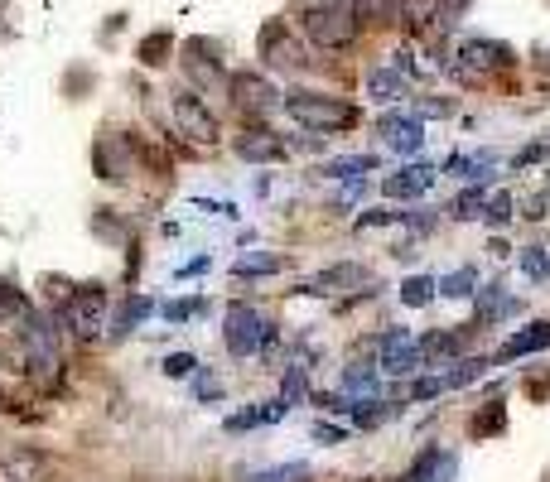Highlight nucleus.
<instances>
[{
  "label": "nucleus",
  "instance_id": "nucleus-16",
  "mask_svg": "<svg viewBox=\"0 0 550 482\" xmlns=\"http://www.w3.org/2000/svg\"><path fill=\"white\" fill-rule=\"evenodd\" d=\"M155 309H160V304H155L150 295H126L121 299V309H116V319H111V338H131Z\"/></svg>",
  "mask_w": 550,
  "mask_h": 482
},
{
  "label": "nucleus",
  "instance_id": "nucleus-15",
  "mask_svg": "<svg viewBox=\"0 0 550 482\" xmlns=\"http://www.w3.org/2000/svg\"><path fill=\"white\" fill-rule=\"evenodd\" d=\"M550 348V319L541 323H526V328H517L502 348H497L493 362H517V357H531V352H546Z\"/></svg>",
  "mask_w": 550,
  "mask_h": 482
},
{
  "label": "nucleus",
  "instance_id": "nucleus-30",
  "mask_svg": "<svg viewBox=\"0 0 550 482\" xmlns=\"http://www.w3.org/2000/svg\"><path fill=\"white\" fill-rule=\"evenodd\" d=\"M160 314H165L169 323H189L193 314H208V299H169V304H160Z\"/></svg>",
  "mask_w": 550,
  "mask_h": 482
},
{
  "label": "nucleus",
  "instance_id": "nucleus-18",
  "mask_svg": "<svg viewBox=\"0 0 550 482\" xmlns=\"http://www.w3.org/2000/svg\"><path fill=\"white\" fill-rule=\"evenodd\" d=\"M285 401H266V405H247V410H237V415H227V434H247V429H261V425H275V420H285Z\"/></svg>",
  "mask_w": 550,
  "mask_h": 482
},
{
  "label": "nucleus",
  "instance_id": "nucleus-34",
  "mask_svg": "<svg viewBox=\"0 0 550 482\" xmlns=\"http://www.w3.org/2000/svg\"><path fill=\"white\" fill-rule=\"evenodd\" d=\"M92 232H97V237H107V241H126V222H116V208H97Z\"/></svg>",
  "mask_w": 550,
  "mask_h": 482
},
{
  "label": "nucleus",
  "instance_id": "nucleus-41",
  "mask_svg": "<svg viewBox=\"0 0 550 482\" xmlns=\"http://www.w3.org/2000/svg\"><path fill=\"white\" fill-rule=\"evenodd\" d=\"M415 116H420V121H425V116H454V102H420Z\"/></svg>",
  "mask_w": 550,
  "mask_h": 482
},
{
  "label": "nucleus",
  "instance_id": "nucleus-8",
  "mask_svg": "<svg viewBox=\"0 0 550 482\" xmlns=\"http://www.w3.org/2000/svg\"><path fill=\"white\" fill-rule=\"evenodd\" d=\"M261 58H266L271 68H280V73H309V68H314L309 54H304V44L280 25V20H271V25L261 29Z\"/></svg>",
  "mask_w": 550,
  "mask_h": 482
},
{
  "label": "nucleus",
  "instance_id": "nucleus-2",
  "mask_svg": "<svg viewBox=\"0 0 550 482\" xmlns=\"http://www.w3.org/2000/svg\"><path fill=\"white\" fill-rule=\"evenodd\" d=\"M358 5L353 0H314V5H304V34L314 39V49H348L353 39H358Z\"/></svg>",
  "mask_w": 550,
  "mask_h": 482
},
{
  "label": "nucleus",
  "instance_id": "nucleus-1",
  "mask_svg": "<svg viewBox=\"0 0 550 482\" xmlns=\"http://www.w3.org/2000/svg\"><path fill=\"white\" fill-rule=\"evenodd\" d=\"M280 107L295 116V126L304 131H348V126H358V107L353 102H343V97H333V92H309V87H295V92H285V102Z\"/></svg>",
  "mask_w": 550,
  "mask_h": 482
},
{
  "label": "nucleus",
  "instance_id": "nucleus-40",
  "mask_svg": "<svg viewBox=\"0 0 550 482\" xmlns=\"http://www.w3.org/2000/svg\"><path fill=\"white\" fill-rule=\"evenodd\" d=\"M314 439H319V444H343V439H348V429H343V425H314Z\"/></svg>",
  "mask_w": 550,
  "mask_h": 482
},
{
  "label": "nucleus",
  "instance_id": "nucleus-23",
  "mask_svg": "<svg viewBox=\"0 0 550 482\" xmlns=\"http://www.w3.org/2000/svg\"><path fill=\"white\" fill-rule=\"evenodd\" d=\"M440 295V280H430V275H406L401 280V304L406 309H425V304H435Z\"/></svg>",
  "mask_w": 550,
  "mask_h": 482
},
{
  "label": "nucleus",
  "instance_id": "nucleus-32",
  "mask_svg": "<svg viewBox=\"0 0 550 482\" xmlns=\"http://www.w3.org/2000/svg\"><path fill=\"white\" fill-rule=\"evenodd\" d=\"M193 396L198 401H222V376L213 367H198L193 372Z\"/></svg>",
  "mask_w": 550,
  "mask_h": 482
},
{
  "label": "nucleus",
  "instance_id": "nucleus-4",
  "mask_svg": "<svg viewBox=\"0 0 550 482\" xmlns=\"http://www.w3.org/2000/svg\"><path fill=\"white\" fill-rule=\"evenodd\" d=\"M275 338V323L261 314V309H251V304H232L227 309V319H222V343L232 357H261L266 343Z\"/></svg>",
  "mask_w": 550,
  "mask_h": 482
},
{
  "label": "nucleus",
  "instance_id": "nucleus-26",
  "mask_svg": "<svg viewBox=\"0 0 550 482\" xmlns=\"http://www.w3.org/2000/svg\"><path fill=\"white\" fill-rule=\"evenodd\" d=\"M493 367V357H464V362H454V372H444V391H459V386H468V381H478V376Z\"/></svg>",
  "mask_w": 550,
  "mask_h": 482
},
{
  "label": "nucleus",
  "instance_id": "nucleus-6",
  "mask_svg": "<svg viewBox=\"0 0 550 482\" xmlns=\"http://www.w3.org/2000/svg\"><path fill=\"white\" fill-rule=\"evenodd\" d=\"M169 111H174L179 135H189L193 145H213V140H218V116L208 111V102H203L193 87H174V92H169Z\"/></svg>",
  "mask_w": 550,
  "mask_h": 482
},
{
  "label": "nucleus",
  "instance_id": "nucleus-5",
  "mask_svg": "<svg viewBox=\"0 0 550 482\" xmlns=\"http://www.w3.org/2000/svg\"><path fill=\"white\" fill-rule=\"evenodd\" d=\"M92 169H97V179H107V184H126L140 169V140L126 131L97 135V145H92Z\"/></svg>",
  "mask_w": 550,
  "mask_h": 482
},
{
  "label": "nucleus",
  "instance_id": "nucleus-38",
  "mask_svg": "<svg viewBox=\"0 0 550 482\" xmlns=\"http://www.w3.org/2000/svg\"><path fill=\"white\" fill-rule=\"evenodd\" d=\"M386 222H401V213H391V208H367L358 217V232H372V227H386Z\"/></svg>",
  "mask_w": 550,
  "mask_h": 482
},
{
  "label": "nucleus",
  "instance_id": "nucleus-36",
  "mask_svg": "<svg viewBox=\"0 0 550 482\" xmlns=\"http://www.w3.org/2000/svg\"><path fill=\"white\" fill-rule=\"evenodd\" d=\"M169 44H174L169 34H150V39L140 44V58H145L150 68H160V63H165V54H169Z\"/></svg>",
  "mask_w": 550,
  "mask_h": 482
},
{
  "label": "nucleus",
  "instance_id": "nucleus-13",
  "mask_svg": "<svg viewBox=\"0 0 550 482\" xmlns=\"http://www.w3.org/2000/svg\"><path fill=\"white\" fill-rule=\"evenodd\" d=\"M348 285L367 290V270L353 266V261H348V266H329V270H319L314 280H304V285H300V295H343ZM372 285H377V280H372Z\"/></svg>",
  "mask_w": 550,
  "mask_h": 482
},
{
  "label": "nucleus",
  "instance_id": "nucleus-39",
  "mask_svg": "<svg viewBox=\"0 0 550 482\" xmlns=\"http://www.w3.org/2000/svg\"><path fill=\"white\" fill-rule=\"evenodd\" d=\"M522 208H526V217H531V222H541V217H546V208H550V193H531Z\"/></svg>",
  "mask_w": 550,
  "mask_h": 482
},
{
  "label": "nucleus",
  "instance_id": "nucleus-11",
  "mask_svg": "<svg viewBox=\"0 0 550 482\" xmlns=\"http://www.w3.org/2000/svg\"><path fill=\"white\" fill-rule=\"evenodd\" d=\"M377 135H386L401 155H415V150L425 145V126H420V116H406V111H382V116H377Z\"/></svg>",
  "mask_w": 550,
  "mask_h": 482
},
{
  "label": "nucleus",
  "instance_id": "nucleus-7",
  "mask_svg": "<svg viewBox=\"0 0 550 482\" xmlns=\"http://www.w3.org/2000/svg\"><path fill=\"white\" fill-rule=\"evenodd\" d=\"M377 367H382L386 376H411L425 367V352H420V338H415L411 328H386V333H377Z\"/></svg>",
  "mask_w": 550,
  "mask_h": 482
},
{
  "label": "nucleus",
  "instance_id": "nucleus-19",
  "mask_svg": "<svg viewBox=\"0 0 550 482\" xmlns=\"http://www.w3.org/2000/svg\"><path fill=\"white\" fill-rule=\"evenodd\" d=\"M478 314H483V323H507L522 314V299L507 295L502 285H488V290L478 295Z\"/></svg>",
  "mask_w": 550,
  "mask_h": 482
},
{
  "label": "nucleus",
  "instance_id": "nucleus-10",
  "mask_svg": "<svg viewBox=\"0 0 550 482\" xmlns=\"http://www.w3.org/2000/svg\"><path fill=\"white\" fill-rule=\"evenodd\" d=\"M454 473H459V454L444 449V444H425L411 458V468H406L401 482H454Z\"/></svg>",
  "mask_w": 550,
  "mask_h": 482
},
{
  "label": "nucleus",
  "instance_id": "nucleus-21",
  "mask_svg": "<svg viewBox=\"0 0 550 482\" xmlns=\"http://www.w3.org/2000/svg\"><path fill=\"white\" fill-rule=\"evenodd\" d=\"M367 92H372V102H401L406 97V73L401 68H372Z\"/></svg>",
  "mask_w": 550,
  "mask_h": 482
},
{
  "label": "nucleus",
  "instance_id": "nucleus-24",
  "mask_svg": "<svg viewBox=\"0 0 550 482\" xmlns=\"http://www.w3.org/2000/svg\"><path fill=\"white\" fill-rule=\"evenodd\" d=\"M304 396H309V367L290 357V367H285V376H280V401H285V405H300Z\"/></svg>",
  "mask_w": 550,
  "mask_h": 482
},
{
  "label": "nucleus",
  "instance_id": "nucleus-3",
  "mask_svg": "<svg viewBox=\"0 0 550 482\" xmlns=\"http://www.w3.org/2000/svg\"><path fill=\"white\" fill-rule=\"evenodd\" d=\"M107 285L102 280H87V285H73V295L63 299V309H58L54 319L78 338V343H92V338H102V323H107Z\"/></svg>",
  "mask_w": 550,
  "mask_h": 482
},
{
  "label": "nucleus",
  "instance_id": "nucleus-37",
  "mask_svg": "<svg viewBox=\"0 0 550 482\" xmlns=\"http://www.w3.org/2000/svg\"><path fill=\"white\" fill-rule=\"evenodd\" d=\"M435 222H440V217L430 213V208H415V213H401V227H411V232H420V237H425V232H435Z\"/></svg>",
  "mask_w": 550,
  "mask_h": 482
},
{
  "label": "nucleus",
  "instance_id": "nucleus-29",
  "mask_svg": "<svg viewBox=\"0 0 550 482\" xmlns=\"http://www.w3.org/2000/svg\"><path fill=\"white\" fill-rule=\"evenodd\" d=\"M440 5L444 0H401V20L411 29H425L430 20H440Z\"/></svg>",
  "mask_w": 550,
  "mask_h": 482
},
{
  "label": "nucleus",
  "instance_id": "nucleus-9",
  "mask_svg": "<svg viewBox=\"0 0 550 482\" xmlns=\"http://www.w3.org/2000/svg\"><path fill=\"white\" fill-rule=\"evenodd\" d=\"M232 102H237V111H242V116H256V121H261V116H271V111L280 107L285 97L271 87V78L237 73V78H232Z\"/></svg>",
  "mask_w": 550,
  "mask_h": 482
},
{
  "label": "nucleus",
  "instance_id": "nucleus-31",
  "mask_svg": "<svg viewBox=\"0 0 550 482\" xmlns=\"http://www.w3.org/2000/svg\"><path fill=\"white\" fill-rule=\"evenodd\" d=\"M160 372H165L169 381H189V376L198 372V357H193V352H169L165 362H160Z\"/></svg>",
  "mask_w": 550,
  "mask_h": 482
},
{
  "label": "nucleus",
  "instance_id": "nucleus-33",
  "mask_svg": "<svg viewBox=\"0 0 550 482\" xmlns=\"http://www.w3.org/2000/svg\"><path fill=\"white\" fill-rule=\"evenodd\" d=\"M522 270H526V280H550V251L546 246H526Z\"/></svg>",
  "mask_w": 550,
  "mask_h": 482
},
{
  "label": "nucleus",
  "instance_id": "nucleus-35",
  "mask_svg": "<svg viewBox=\"0 0 550 482\" xmlns=\"http://www.w3.org/2000/svg\"><path fill=\"white\" fill-rule=\"evenodd\" d=\"M512 208H517V203H512V193H493V198H488V208H483L488 227H507V222H512Z\"/></svg>",
  "mask_w": 550,
  "mask_h": 482
},
{
  "label": "nucleus",
  "instance_id": "nucleus-17",
  "mask_svg": "<svg viewBox=\"0 0 550 482\" xmlns=\"http://www.w3.org/2000/svg\"><path fill=\"white\" fill-rule=\"evenodd\" d=\"M49 468H54V458L34 454V449H15V454H5V473H10V482H44L49 478Z\"/></svg>",
  "mask_w": 550,
  "mask_h": 482
},
{
  "label": "nucleus",
  "instance_id": "nucleus-42",
  "mask_svg": "<svg viewBox=\"0 0 550 482\" xmlns=\"http://www.w3.org/2000/svg\"><path fill=\"white\" fill-rule=\"evenodd\" d=\"M203 270H208V256H193L189 266H179L174 275H179V280H189V275H203Z\"/></svg>",
  "mask_w": 550,
  "mask_h": 482
},
{
  "label": "nucleus",
  "instance_id": "nucleus-25",
  "mask_svg": "<svg viewBox=\"0 0 550 482\" xmlns=\"http://www.w3.org/2000/svg\"><path fill=\"white\" fill-rule=\"evenodd\" d=\"M440 295L444 299H473V295H478V270H473V266L449 270V275L440 280Z\"/></svg>",
  "mask_w": 550,
  "mask_h": 482
},
{
  "label": "nucleus",
  "instance_id": "nucleus-22",
  "mask_svg": "<svg viewBox=\"0 0 550 482\" xmlns=\"http://www.w3.org/2000/svg\"><path fill=\"white\" fill-rule=\"evenodd\" d=\"M319 174L324 179H372L377 174V155H343V160H329Z\"/></svg>",
  "mask_w": 550,
  "mask_h": 482
},
{
  "label": "nucleus",
  "instance_id": "nucleus-12",
  "mask_svg": "<svg viewBox=\"0 0 550 482\" xmlns=\"http://www.w3.org/2000/svg\"><path fill=\"white\" fill-rule=\"evenodd\" d=\"M237 155L247 164H275L290 155V145L275 140V131H266V126H247V131L237 135Z\"/></svg>",
  "mask_w": 550,
  "mask_h": 482
},
{
  "label": "nucleus",
  "instance_id": "nucleus-27",
  "mask_svg": "<svg viewBox=\"0 0 550 482\" xmlns=\"http://www.w3.org/2000/svg\"><path fill=\"white\" fill-rule=\"evenodd\" d=\"M483 208H488V184H473V188H464V193L454 198L449 217H454V222H468V217H478Z\"/></svg>",
  "mask_w": 550,
  "mask_h": 482
},
{
  "label": "nucleus",
  "instance_id": "nucleus-14",
  "mask_svg": "<svg viewBox=\"0 0 550 482\" xmlns=\"http://www.w3.org/2000/svg\"><path fill=\"white\" fill-rule=\"evenodd\" d=\"M430 184H435V164H401L396 174L382 179V193L386 198H420Z\"/></svg>",
  "mask_w": 550,
  "mask_h": 482
},
{
  "label": "nucleus",
  "instance_id": "nucleus-28",
  "mask_svg": "<svg viewBox=\"0 0 550 482\" xmlns=\"http://www.w3.org/2000/svg\"><path fill=\"white\" fill-rule=\"evenodd\" d=\"M502 429H507V410H502V401L483 405V410L468 420V434H473V439H483V434H502Z\"/></svg>",
  "mask_w": 550,
  "mask_h": 482
},
{
  "label": "nucleus",
  "instance_id": "nucleus-20",
  "mask_svg": "<svg viewBox=\"0 0 550 482\" xmlns=\"http://www.w3.org/2000/svg\"><path fill=\"white\" fill-rule=\"evenodd\" d=\"M285 266H290V261L275 256V251H242V256L232 261V275H237V280H251V275L261 280V275H280Z\"/></svg>",
  "mask_w": 550,
  "mask_h": 482
}]
</instances>
